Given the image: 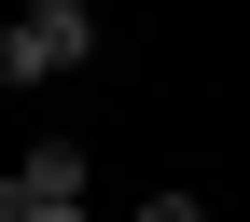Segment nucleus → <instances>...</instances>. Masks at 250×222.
I'll use <instances>...</instances> for the list:
<instances>
[{
  "instance_id": "3",
  "label": "nucleus",
  "mask_w": 250,
  "mask_h": 222,
  "mask_svg": "<svg viewBox=\"0 0 250 222\" xmlns=\"http://www.w3.org/2000/svg\"><path fill=\"white\" fill-rule=\"evenodd\" d=\"M139 222H208V208H195V195H153V208H139Z\"/></svg>"
},
{
  "instance_id": "2",
  "label": "nucleus",
  "mask_w": 250,
  "mask_h": 222,
  "mask_svg": "<svg viewBox=\"0 0 250 222\" xmlns=\"http://www.w3.org/2000/svg\"><path fill=\"white\" fill-rule=\"evenodd\" d=\"M0 222H83V139H42L0 181Z\"/></svg>"
},
{
  "instance_id": "1",
  "label": "nucleus",
  "mask_w": 250,
  "mask_h": 222,
  "mask_svg": "<svg viewBox=\"0 0 250 222\" xmlns=\"http://www.w3.org/2000/svg\"><path fill=\"white\" fill-rule=\"evenodd\" d=\"M98 56V14L83 0H28V14H0V83H56Z\"/></svg>"
}]
</instances>
